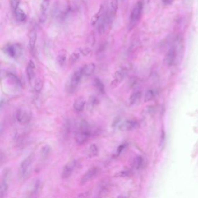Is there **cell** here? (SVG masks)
I'll list each match as a JSON object with an SVG mask.
<instances>
[{
  "label": "cell",
  "mask_w": 198,
  "mask_h": 198,
  "mask_svg": "<svg viewBox=\"0 0 198 198\" xmlns=\"http://www.w3.org/2000/svg\"><path fill=\"white\" fill-rule=\"evenodd\" d=\"M94 132L93 127L87 122L83 120L80 124L79 128L75 134V141L78 145H83L87 142Z\"/></svg>",
  "instance_id": "1"
},
{
  "label": "cell",
  "mask_w": 198,
  "mask_h": 198,
  "mask_svg": "<svg viewBox=\"0 0 198 198\" xmlns=\"http://www.w3.org/2000/svg\"><path fill=\"white\" fill-rule=\"evenodd\" d=\"M35 160V155L31 153L21 162L18 169V176L21 180H25L30 176Z\"/></svg>",
  "instance_id": "2"
},
{
  "label": "cell",
  "mask_w": 198,
  "mask_h": 198,
  "mask_svg": "<svg viewBox=\"0 0 198 198\" xmlns=\"http://www.w3.org/2000/svg\"><path fill=\"white\" fill-rule=\"evenodd\" d=\"M83 73L82 67L79 70L76 71L71 76V79L67 85V91L69 94L75 93L76 89L78 87L80 83L83 76Z\"/></svg>",
  "instance_id": "3"
},
{
  "label": "cell",
  "mask_w": 198,
  "mask_h": 198,
  "mask_svg": "<svg viewBox=\"0 0 198 198\" xmlns=\"http://www.w3.org/2000/svg\"><path fill=\"white\" fill-rule=\"evenodd\" d=\"M11 172L9 168H5L2 173L1 188H0V197L4 198L8 193L9 189V181L11 179Z\"/></svg>",
  "instance_id": "4"
},
{
  "label": "cell",
  "mask_w": 198,
  "mask_h": 198,
  "mask_svg": "<svg viewBox=\"0 0 198 198\" xmlns=\"http://www.w3.org/2000/svg\"><path fill=\"white\" fill-rule=\"evenodd\" d=\"M32 113L31 110L27 108L22 107L19 108L16 113V119L19 123L27 124L31 120Z\"/></svg>",
  "instance_id": "5"
},
{
  "label": "cell",
  "mask_w": 198,
  "mask_h": 198,
  "mask_svg": "<svg viewBox=\"0 0 198 198\" xmlns=\"http://www.w3.org/2000/svg\"><path fill=\"white\" fill-rule=\"evenodd\" d=\"M127 71L126 68L122 67L119 70L116 71L113 75V79L111 81L110 87L111 88H115L117 87L120 83L123 81L127 75Z\"/></svg>",
  "instance_id": "6"
},
{
  "label": "cell",
  "mask_w": 198,
  "mask_h": 198,
  "mask_svg": "<svg viewBox=\"0 0 198 198\" xmlns=\"http://www.w3.org/2000/svg\"><path fill=\"white\" fill-rule=\"evenodd\" d=\"M178 49L176 46H173L169 49L164 58V62L167 66H173L176 63L178 59Z\"/></svg>",
  "instance_id": "7"
},
{
  "label": "cell",
  "mask_w": 198,
  "mask_h": 198,
  "mask_svg": "<svg viewBox=\"0 0 198 198\" xmlns=\"http://www.w3.org/2000/svg\"><path fill=\"white\" fill-rule=\"evenodd\" d=\"M4 53L10 57L16 58L19 57L22 53V48L18 44H8L3 49Z\"/></svg>",
  "instance_id": "8"
},
{
  "label": "cell",
  "mask_w": 198,
  "mask_h": 198,
  "mask_svg": "<svg viewBox=\"0 0 198 198\" xmlns=\"http://www.w3.org/2000/svg\"><path fill=\"white\" fill-rule=\"evenodd\" d=\"M99 168L98 167H94L88 169L87 172L85 173L80 180V184L84 185L86 183L92 180L95 178L97 175L99 173Z\"/></svg>",
  "instance_id": "9"
},
{
  "label": "cell",
  "mask_w": 198,
  "mask_h": 198,
  "mask_svg": "<svg viewBox=\"0 0 198 198\" xmlns=\"http://www.w3.org/2000/svg\"><path fill=\"white\" fill-rule=\"evenodd\" d=\"M77 162L75 160L69 161L64 166L62 172V178L63 179H67L71 176L76 166Z\"/></svg>",
  "instance_id": "10"
},
{
  "label": "cell",
  "mask_w": 198,
  "mask_h": 198,
  "mask_svg": "<svg viewBox=\"0 0 198 198\" xmlns=\"http://www.w3.org/2000/svg\"><path fill=\"white\" fill-rule=\"evenodd\" d=\"M139 127V124L135 120H126L119 124V129L122 131H130Z\"/></svg>",
  "instance_id": "11"
},
{
  "label": "cell",
  "mask_w": 198,
  "mask_h": 198,
  "mask_svg": "<svg viewBox=\"0 0 198 198\" xmlns=\"http://www.w3.org/2000/svg\"><path fill=\"white\" fill-rule=\"evenodd\" d=\"M143 9L142 2H138L133 8L130 15V20L132 23H136L141 18V13Z\"/></svg>",
  "instance_id": "12"
},
{
  "label": "cell",
  "mask_w": 198,
  "mask_h": 198,
  "mask_svg": "<svg viewBox=\"0 0 198 198\" xmlns=\"http://www.w3.org/2000/svg\"><path fill=\"white\" fill-rule=\"evenodd\" d=\"M51 0H43L40 5V22H44L47 18V12L50 4Z\"/></svg>",
  "instance_id": "13"
},
{
  "label": "cell",
  "mask_w": 198,
  "mask_h": 198,
  "mask_svg": "<svg viewBox=\"0 0 198 198\" xmlns=\"http://www.w3.org/2000/svg\"><path fill=\"white\" fill-rule=\"evenodd\" d=\"M27 76L28 80L30 82V83H31L32 81L35 79V64L33 61H29V62L27 64L26 67Z\"/></svg>",
  "instance_id": "14"
},
{
  "label": "cell",
  "mask_w": 198,
  "mask_h": 198,
  "mask_svg": "<svg viewBox=\"0 0 198 198\" xmlns=\"http://www.w3.org/2000/svg\"><path fill=\"white\" fill-rule=\"evenodd\" d=\"M87 101L84 97H78L73 103V109L77 112H81L84 110Z\"/></svg>",
  "instance_id": "15"
},
{
  "label": "cell",
  "mask_w": 198,
  "mask_h": 198,
  "mask_svg": "<svg viewBox=\"0 0 198 198\" xmlns=\"http://www.w3.org/2000/svg\"><path fill=\"white\" fill-rule=\"evenodd\" d=\"M95 68H96V66L94 63H90L85 65L82 67L84 76H87V77L91 76L95 71Z\"/></svg>",
  "instance_id": "16"
},
{
  "label": "cell",
  "mask_w": 198,
  "mask_h": 198,
  "mask_svg": "<svg viewBox=\"0 0 198 198\" xmlns=\"http://www.w3.org/2000/svg\"><path fill=\"white\" fill-rule=\"evenodd\" d=\"M104 13V7L103 5H101L99 8L98 11L95 13L92 18L91 19V24L92 26H95L97 23V22L99 21L103 14Z\"/></svg>",
  "instance_id": "17"
},
{
  "label": "cell",
  "mask_w": 198,
  "mask_h": 198,
  "mask_svg": "<svg viewBox=\"0 0 198 198\" xmlns=\"http://www.w3.org/2000/svg\"><path fill=\"white\" fill-rule=\"evenodd\" d=\"M99 104V101L98 98L95 96H91L88 99L87 102V109L90 112H92L93 110L96 108L98 105Z\"/></svg>",
  "instance_id": "18"
},
{
  "label": "cell",
  "mask_w": 198,
  "mask_h": 198,
  "mask_svg": "<svg viewBox=\"0 0 198 198\" xmlns=\"http://www.w3.org/2000/svg\"><path fill=\"white\" fill-rule=\"evenodd\" d=\"M142 94L141 92H136L131 95L129 98L128 102L130 105H136L138 104L141 100Z\"/></svg>",
  "instance_id": "19"
},
{
  "label": "cell",
  "mask_w": 198,
  "mask_h": 198,
  "mask_svg": "<svg viewBox=\"0 0 198 198\" xmlns=\"http://www.w3.org/2000/svg\"><path fill=\"white\" fill-rule=\"evenodd\" d=\"M13 11H14L15 16L18 21L20 22H23L26 19V14L20 7H18L16 9Z\"/></svg>",
  "instance_id": "20"
},
{
  "label": "cell",
  "mask_w": 198,
  "mask_h": 198,
  "mask_svg": "<svg viewBox=\"0 0 198 198\" xmlns=\"http://www.w3.org/2000/svg\"><path fill=\"white\" fill-rule=\"evenodd\" d=\"M37 33L35 30H31L29 34V46L31 49H33L35 47L37 41Z\"/></svg>",
  "instance_id": "21"
},
{
  "label": "cell",
  "mask_w": 198,
  "mask_h": 198,
  "mask_svg": "<svg viewBox=\"0 0 198 198\" xmlns=\"http://www.w3.org/2000/svg\"><path fill=\"white\" fill-rule=\"evenodd\" d=\"M94 85L95 88H96L97 91L102 94H104L105 93V86L101 80L99 78H95L94 80Z\"/></svg>",
  "instance_id": "22"
},
{
  "label": "cell",
  "mask_w": 198,
  "mask_h": 198,
  "mask_svg": "<svg viewBox=\"0 0 198 198\" xmlns=\"http://www.w3.org/2000/svg\"><path fill=\"white\" fill-rule=\"evenodd\" d=\"M51 147L48 145H45L40 150V157L43 160H45L48 157L51 152Z\"/></svg>",
  "instance_id": "23"
},
{
  "label": "cell",
  "mask_w": 198,
  "mask_h": 198,
  "mask_svg": "<svg viewBox=\"0 0 198 198\" xmlns=\"http://www.w3.org/2000/svg\"><path fill=\"white\" fill-rule=\"evenodd\" d=\"M98 148L95 144H92L90 146L88 150V157L89 158H93L97 156L98 154Z\"/></svg>",
  "instance_id": "24"
},
{
  "label": "cell",
  "mask_w": 198,
  "mask_h": 198,
  "mask_svg": "<svg viewBox=\"0 0 198 198\" xmlns=\"http://www.w3.org/2000/svg\"><path fill=\"white\" fill-rule=\"evenodd\" d=\"M66 59V52L65 50L61 51L58 55L57 61L60 66H63Z\"/></svg>",
  "instance_id": "25"
},
{
  "label": "cell",
  "mask_w": 198,
  "mask_h": 198,
  "mask_svg": "<svg viewBox=\"0 0 198 198\" xmlns=\"http://www.w3.org/2000/svg\"><path fill=\"white\" fill-rule=\"evenodd\" d=\"M7 77L9 79L13 84H15L16 86L18 87H22V84L21 81V80L18 78L16 76L13 75L11 73H9L7 75Z\"/></svg>",
  "instance_id": "26"
},
{
  "label": "cell",
  "mask_w": 198,
  "mask_h": 198,
  "mask_svg": "<svg viewBox=\"0 0 198 198\" xmlns=\"http://www.w3.org/2000/svg\"><path fill=\"white\" fill-rule=\"evenodd\" d=\"M40 181L39 180H35L34 183L33 184V185H31V188L30 190V194L31 196H33L34 195H36L38 193L39 190L40 188Z\"/></svg>",
  "instance_id": "27"
},
{
  "label": "cell",
  "mask_w": 198,
  "mask_h": 198,
  "mask_svg": "<svg viewBox=\"0 0 198 198\" xmlns=\"http://www.w3.org/2000/svg\"><path fill=\"white\" fill-rule=\"evenodd\" d=\"M43 85H44V83H43V81L42 80V79H38L36 80L35 82V84H34V86H33L34 91L36 93H40L43 89Z\"/></svg>",
  "instance_id": "28"
},
{
  "label": "cell",
  "mask_w": 198,
  "mask_h": 198,
  "mask_svg": "<svg viewBox=\"0 0 198 198\" xmlns=\"http://www.w3.org/2000/svg\"><path fill=\"white\" fill-rule=\"evenodd\" d=\"M143 162L144 161H143L142 158H141L140 156H136L133 161V165H132L133 167L136 170H139L142 166Z\"/></svg>",
  "instance_id": "29"
},
{
  "label": "cell",
  "mask_w": 198,
  "mask_h": 198,
  "mask_svg": "<svg viewBox=\"0 0 198 198\" xmlns=\"http://www.w3.org/2000/svg\"><path fill=\"white\" fill-rule=\"evenodd\" d=\"M156 96V93L153 90H149L146 92L144 96L145 102H149L152 101Z\"/></svg>",
  "instance_id": "30"
},
{
  "label": "cell",
  "mask_w": 198,
  "mask_h": 198,
  "mask_svg": "<svg viewBox=\"0 0 198 198\" xmlns=\"http://www.w3.org/2000/svg\"><path fill=\"white\" fill-rule=\"evenodd\" d=\"M80 52H74L71 54L69 58V63L71 65H73L76 62H77L80 57Z\"/></svg>",
  "instance_id": "31"
},
{
  "label": "cell",
  "mask_w": 198,
  "mask_h": 198,
  "mask_svg": "<svg viewBox=\"0 0 198 198\" xmlns=\"http://www.w3.org/2000/svg\"><path fill=\"white\" fill-rule=\"evenodd\" d=\"M111 11L115 15L118 9V0H112L110 2Z\"/></svg>",
  "instance_id": "32"
},
{
  "label": "cell",
  "mask_w": 198,
  "mask_h": 198,
  "mask_svg": "<svg viewBox=\"0 0 198 198\" xmlns=\"http://www.w3.org/2000/svg\"><path fill=\"white\" fill-rule=\"evenodd\" d=\"M87 43L88 45H91V46H93L95 43V35L94 33H91L90 34V35H88V38H87Z\"/></svg>",
  "instance_id": "33"
},
{
  "label": "cell",
  "mask_w": 198,
  "mask_h": 198,
  "mask_svg": "<svg viewBox=\"0 0 198 198\" xmlns=\"http://www.w3.org/2000/svg\"><path fill=\"white\" fill-rule=\"evenodd\" d=\"M126 146H127V145H126V144H122V145H120L119 146V147L117 148V150H116V153H115V157H117V156H119V155L122 153V152L123 151L124 149L126 148Z\"/></svg>",
  "instance_id": "34"
},
{
  "label": "cell",
  "mask_w": 198,
  "mask_h": 198,
  "mask_svg": "<svg viewBox=\"0 0 198 198\" xmlns=\"http://www.w3.org/2000/svg\"><path fill=\"white\" fill-rule=\"evenodd\" d=\"M80 52L81 53V54H82L83 56L86 57L91 53V49L89 47H87V48H84L80 49Z\"/></svg>",
  "instance_id": "35"
},
{
  "label": "cell",
  "mask_w": 198,
  "mask_h": 198,
  "mask_svg": "<svg viewBox=\"0 0 198 198\" xmlns=\"http://www.w3.org/2000/svg\"><path fill=\"white\" fill-rule=\"evenodd\" d=\"M19 4H20V0H11V5L13 10L19 7Z\"/></svg>",
  "instance_id": "36"
},
{
  "label": "cell",
  "mask_w": 198,
  "mask_h": 198,
  "mask_svg": "<svg viewBox=\"0 0 198 198\" xmlns=\"http://www.w3.org/2000/svg\"><path fill=\"white\" fill-rule=\"evenodd\" d=\"M130 174V172L127 170H124L122 172H119V173H117L116 174V177H126L127 176Z\"/></svg>",
  "instance_id": "37"
},
{
  "label": "cell",
  "mask_w": 198,
  "mask_h": 198,
  "mask_svg": "<svg viewBox=\"0 0 198 198\" xmlns=\"http://www.w3.org/2000/svg\"><path fill=\"white\" fill-rule=\"evenodd\" d=\"M90 192H84V193H81L79 195V197L80 198H87L88 196H90Z\"/></svg>",
  "instance_id": "38"
},
{
  "label": "cell",
  "mask_w": 198,
  "mask_h": 198,
  "mask_svg": "<svg viewBox=\"0 0 198 198\" xmlns=\"http://www.w3.org/2000/svg\"><path fill=\"white\" fill-rule=\"evenodd\" d=\"M174 0H163V4L164 5H171L173 2Z\"/></svg>",
  "instance_id": "39"
}]
</instances>
